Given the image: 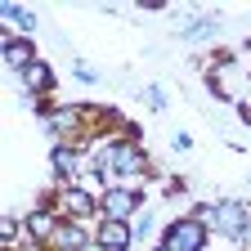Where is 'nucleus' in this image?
<instances>
[{
	"instance_id": "obj_14",
	"label": "nucleus",
	"mask_w": 251,
	"mask_h": 251,
	"mask_svg": "<svg viewBox=\"0 0 251 251\" xmlns=\"http://www.w3.org/2000/svg\"><path fill=\"white\" fill-rule=\"evenodd\" d=\"M211 31H215V27H211V18H198L193 27H184V36H202V41H206Z\"/></svg>"
},
{
	"instance_id": "obj_3",
	"label": "nucleus",
	"mask_w": 251,
	"mask_h": 251,
	"mask_svg": "<svg viewBox=\"0 0 251 251\" xmlns=\"http://www.w3.org/2000/svg\"><path fill=\"white\" fill-rule=\"evenodd\" d=\"M103 166H108V171H121V175H139L148 162H144V152H139L135 144H117V148L103 152Z\"/></svg>"
},
{
	"instance_id": "obj_5",
	"label": "nucleus",
	"mask_w": 251,
	"mask_h": 251,
	"mask_svg": "<svg viewBox=\"0 0 251 251\" xmlns=\"http://www.w3.org/2000/svg\"><path fill=\"white\" fill-rule=\"evenodd\" d=\"M23 81H27V90H31V94H45V90L54 85V72H50V68H45V63L36 58V63H31V68L23 72Z\"/></svg>"
},
{
	"instance_id": "obj_4",
	"label": "nucleus",
	"mask_w": 251,
	"mask_h": 251,
	"mask_svg": "<svg viewBox=\"0 0 251 251\" xmlns=\"http://www.w3.org/2000/svg\"><path fill=\"white\" fill-rule=\"evenodd\" d=\"M135 206H139V193H130V188H112V193L103 198L108 220H121V225H126V215H130Z\"/></svg>"
},
{
	"instance_id": "obj_9",
	"label": "nucleus",
	"mask_w": 251,
	"mask_h": 251,
	"mask_svg": "<svg viewBox=\"0 0 251 251\" xmlns=\"http://www.w3.org/2000/svg\"><path fill=\"white\" fill-rule=\"evenodd\" d=\"M58 202H63V211H68V215H90V211H94V202L81 193V188H68Z\"/></svg>"
},
{
	"instance_id": "obj_8",
	"label": "nucleus",
	"mask_w": 251,
	"mask_h": 251,
	"mask_svg": "<svg viewBox=\"0 0 251 251\" xmlns=\"http://www.w3.org/2000/svg\"><path fill=\"white\" fill-rule=\"evenodd\" d=\"M99 242H103L108 251H121L126 242H130V229H126L121 220H108V225H103V233H99Z\"/></svg>"
},
{
	"instance_id": "obj_2",
	"label": "nucleus",
	"mask_w": 251,
	"mask_h": 251,
	"mask_svg": "<svg viewBox=\"0 0 251 251\" xmlns=\"http://www.w3.org/2000/svg\"><path fill=\"white\" fill-rule=\"evenodd\" d=\"M206 238H202V225L198 220H179V225H171V238L157 247V251H198Z\"/></svg>"
},
{
	"instance_id": "obj_10",
	"label": "nucleus",
	"mask_w": 251,
	"mask_h": 251,
	"mask_svg": "<svg viewBox=\"0 0 251 251\" xmlns=\"http://www.w3.org/2000/svg\"><path fill=\"white\" fill-rule=\"evenodd\" d=\"M27 229L36 233V238H54V229H58V225H54V215H50V211H36V215L27 220Z\"/></svg>"
},
{
	"instance_id": "obj_11",
	"label": "nucleus",
	"mask_w": 251,
	"mask_h": 251,
	"mask_svg": "<svg viewBox=\"0 0 251 251\" xmlns=\"http://www.w3.org/2000/svg\"><path fill=\"white\" fill-rule=\"evenodd\" d=\"M81 108H58L54 117H50V126H54V130H72V126H81Z\"/></svg>"
},
{
	"instance_id": "obj_6",
	"label": "nucleus",
	"mask_w": 251,
	"mask_h": 251,
	"mask_svg": "<svg viewBox=\"0 0 251 251\" xmlns=\"http://www.w3.org/2000/svg\"><path fill=\"white\" fill-rule=\"evenodd\" d=\"M5 63H9V68H31V63H36V54H31V45L27 41H5Z\"/></svg>"
},
{
	"instance_id": "obj_13",
	"label": "nucleus",
	"mask_w": 251,
	"mask_h": 251,
	"mask_svg": "<svg viewBox=\"0 0 251 251\" xmlns=\"http://www.w3.org/2000/svg\"><path fill=\"white\" fill-rule=\"evenodd\" d=\"M54 166H58V171H72V166H76V152H72V148H54Z\"/></svg>"
},
{
	"instance_id": "obj_15",
	"label": "nucleus",
	"mask_w": 251,
	"mask_h": 251,
	"mask_svg": "<svg viewBox=\"0 0 251 251\" xmlns=\"http://www.w3.org/2000/svg\"><path fill=\"white\" fill-rule=\"evenodd\" d=\"M0 233H5V242H14V233H18V220H5V225H0Z\"/></svg>"
},
{
	"instance_id": "obj_7",
	"label": "nucleus",
	"mask_w": 251,
	"mask_h": 251,
	"mask_svg": "<svg viewBox=\"0 0 251 251\" xmlns=\"http://www.w3.org/2000/svg\"><path fill=\"white\" fill-rule=\"evenodd\" d=\"M50 242H54V247H58V251H81V247H85V233H81V229H76V225H58V229H54V238H50Z\"/></svg>"
},
{
	"instance_id": "obj_12",
	"label": "nucleus",
	"mask_w": 251,
	"mask_h": 251,
	"mask_svg": "<svg viewBox=\"0 0 251 251\" xmlns=\"http://www.w3.org/2000/svg\"><path fill=\"white\" fill-rule=\"evenodd\" d=\"M5 18H14L23 31H31V27H36V14H31V9H18V5H9V9H5Z\"/></svg>"
},
{
	"instance_id": "obj_1",
	"label": "nucleus",
	"mask_w": 251,
	"mask_h": 251,
	"mask_svg": "<svg viewBox=\"0 0 251 251\" xmlns=\"http://www.w3.org/2000/svg\"><path fill=\"white\" fill-rule=\"evenodd\" d=\"M211 220L220 229H225V238H242V233H251V225H247V211H242V202H220V206H211Z\"/></svg>"
}]
</instances>
